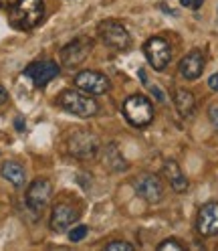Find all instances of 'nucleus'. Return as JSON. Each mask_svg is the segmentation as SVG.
<instances>
[{
  "label": "nucleus",
  "mask_w": 218,
  "mask_h": 251,
  "mask_svg": "<svg viewBox=\"0 0 218 251\" xmlns=\"http://www.w3.org/2000/svg\"><path fill=\"white\" fill-rule=\"evenodd\" d=\"M44 19L43 0H19L10 6V25L19 30H33Z\"/></svg>",
  "instance_id": "1"
},
{
  "label": "nucleus",
  "mask_w": 218,
  "mask_h": 251,
  "mask_svg": "<svg viewBox=\"0 0 218 251\" xmlns=\"http://www.w3.org/2000/svg\"><path fill=\"white\" fill-rule=\"evenodd\" d=\"M57 103L61 105V109L77 118H93L99 112V103L93 100V96L81 89H65L57 98Z\"/></svg>",
  "instance_id": "2"
},
{
  "label": "nucleus",
  "mask_w": 218,
  "mask_h": 251,
  "mask_svg": "<svg viewBox=\"0 0 218 251\" xmlns=\"http://www.w3.org/2000/svg\"><path fill=\"white\" fill-rule=\"evenodd\" d=\"M123 118L128 120V124H131L133 128H148L153 122V103L150 98L142 96V93H135L130 96L121 105Z\"/></svg>",
  "instance_id": "3"
},
{
  "label": "nucleus",
  "mask_w": 218,
  "mask_h": 251,
  "mask_svg": "<svg viewBox=\"0 0 218 251\" xmlns=\"http://www.w3.org/2000/svg\"><path fill=\"white\" fill-rule=\"evenodd\" d=\"M81 219V209L77 207L75 199H59L53 211H51V231L53 233H65Z\"/></svg>",
  "instance_id": "4"
},
{
  "label": "nucleus",
  "mask_w": 218,
  "mask_h": 251,
  "mask_svg": "<svg viewBox=\"0 0 218 251\" xmlns=\"http://www.w3.org/2000/svg\"><path fill=\"white\" fill-rule=\"evenodd\" d=\"M67 150L79 160H91L99 154V140L91 130H77L67 140Z\"/></svg>",
  "instance_id": "5"
},
{
  "label": "nucleus",
  "mask_w": 218,
  "mask_h": 251,
  "mask_svg": "<svg viewBox=\"0 0 218 251\" xmlns=\"http://www.w3.org/2000/svg\"><path fill=\"white\" fill-rule=\"evenodd\" d=\"M97 37L105 47L113 51H128L131 47V37L128 28L117 21H103L97 26Z\"/></svg>",
  "instance_id": "6"
},
{
  "label": "nucleus",
  "mask_w": 218,
  "mask_h": 251,
  "mask_svg": "<svg viewBox=\"0 0 218 251\" xmlns=\"http://www.w3.org/2000/svg\"><path fill=\"white\" fill-rule=\"evenodd\" d=\"M51 197H53V184L46 178H35L33 182L28 184L26 193H24L26 207L35 215H41L46 207H49Z\"/></svg>",
  "instance_id": "7"
},
{
  "label": "nucleus",
  "mask_w": 218,
  "mask_h": 251,
  "mask_svg": "<svg viewBox=\"0 0 218 251\" xmlns=\"http://www.w3.org/2000/svg\"><path fill=\"white\" fill-rule=\"evenodd\" d=\"M133 191L135 195L150 202V205H158V202L164 199V184L162 178L158 175H152V172H144V175L135 176L133 180Z\"/></svg>",
  "instance_id": "8"
},
{
  "label": "nucleus",
  "mask_w": 218,
  "mask_h": 251,
  "mask_svg": "<svg viewBox=\"0 0 218 251\" xmlns=\"http://www.w3.org/2000/svg\"><path fill=\"white\" fill-rule=\"evenodd\" d=\"M144 55L155 71H164L172 61V47L164 37H150L144 45Z\"/></svg>",
  "instance_id": "9"
},
{
  "label": "nucleus",
  "mask_w": 218,
  "mask_h": 251,
  "mask_svg": "<svg viewBox=\"0 0 218 251\" xmlns=\"http://www.w3.org/2000/svg\"><path fill=\"white\" fill-rule=\"evenodd\" d=\"M73 83H75L77 89L89 93V96H93V98L103 96V93H107L109 89H111V81H109V77L103 75L101 71H93V69L79 71L75 75Z\"/></svg>",
  "instance_id": "10"
},
{
  "label": "nucleus",
  "mask_w": 218,
  "mask_h": 251,
  "mask_svg": "<svg viewBox=\"0 0 218 251\" xmlns=\"http://www.w3.org/2000/svg\"><path fill=\"white\" fill-rule=\"evenodd\" d=\"M93 49V41L87 37H79V39H73L71 43H67L63 49H61V63L65 67H79L81 63L89 57Z\"/></svg>",
  "instance_id": "11"
},
{
  "label": "nucleus",
  "mask_w": 218,
  "mask_h": 251,
  "mask_svg": "<svg viewBox=\"0 0 218 251\" xmlns=\"http://www.w3.org/2000/svg\"><path fill=\"white\" fill-rule=\"evenodd\" d=\"M196 231L202 237H216L218 235V201H208L198 209Z\"/></svg>",
  "instance_id": "12"
},
{
  "label": "nucleus",
  "mask_w": 218,
  "mask_h": 251,
  "mask_svg": "<svg viewBox=\"0 0 218 251\" xmlns=\"http://www.w3.org/2000/svg\"><path fill=\"white\" fill-rule=\"evenodd\" d=\"M59 75V65L55 61H35L24 69V77L35 83V87H44Z\"/></svg>",
  "instance_id": "13"
},
{
  "label": "nucleus",
  "mask_w": 218,
  "mask_h": 251,
  "mask_svg": "<svg viewBox=\"0 0 218 251\" xmlns=\"http://www.w3.org/2000/svg\"><path fill=\"white\" fill-rule=\"evenodd\" d=\"M204 55H202L198 49L190 51V53H186L180 61V65H178V71L180 75L184 77L186 81H196L198 77L202 75V71H204Z\"/></svg>",
  "instance_id": "14"
},
{
  "label": "nucleus",
  "mask_w": 218,
  "mask_h": 251,
  "mask_svg": "<svg viewBox=\"0 0 218 251\" xmlns=\"http://www.w3.org/2000/svg\"><path fill=\"white\" fill-rule=\"evenodd\" d=\"M162 175H164L166 182L172 186L174 193H186V191L190 188L188 178H186V175L182 172L180 164L174 162V160H166V162L162 164Z\"/></svg>",
  "instance_id": "15"
},
{
  "label": "nucleus",
  "mask_w": 218,
  "mask_h": 251,
  "mask_svg": "<svg viewBox=\"0 0 218 251\" xmlns=\"http://www.w3.org/2000/svg\"><path fill=\"white\" fill-rule=\"evenodd\" d=\"M101 162L103 166L109 170V172H123V170H128V160L123 158V154L119 152L117 144H107L101 152Z\"/></svg>",
  "instance_id": "16"
},
{
  "label": "nucleus",
  "mask_w": 218,
  "mask_h": 251,
  "mask_svg": "<svg viewBox=\"0 0 218 251\" xmlns=\"http://www.w3.org/2000/svg\"><path fill=\"white\" fill-rule=\"evenodd\" d=\"M174 105H176V112L180 114V118H190L196 109V98L194 93L188 89H182L178 87L174 91Z\"/></svg>",
  "instance_id": "17"
},
{
  "label": "nucleus",
  "mask_w": 218,
  "mask_h": 251,
  "mask_svg": "<svg viewBox=\"0 0 218 251\" xmlns=\"http://www.w3.org/2000/svg\"><path fill=\"white\" fill-rule=\"evenodd\" d=\"M0 175H2V178L8 180L14 188H21V186L26 182V172H24V168H22L19 162H14V160H6L2 166H0Z\"/></svg>",
  "instance_id": "18"
},
{
  "label": "nucleus",
  "mask_w": 218,
  "mask_h": 251,
  "mask_svg": "<svg viewBox=\"0 0 218 251\" xmlns=\"http://www.w3.org/2000/svg\"><path fill=\"white\" fill-rule=\"evenodd\" d=\"M87 233H89V229H87L85 225L71 227V229H69V241H73V243H77V241H83V239L87 237Z\"/></svg>",
  "instance_id": "19"
},
{
  "label": "nucleus",
  "mask_w": 218,
  "mask_h": 251,
  "mask_svg": "<svg viewBox=\"0 0 218 251\" xmlns=\"http://www.w3.org/2000/svg\"><path fill=\"white\" fill-rule=\"evenodd\" d=\"M158 249L160 251H184L186 245L182 241H178V239H166V241H162L158 245Z\"/></svg>",
  "instance_id": "20"
},
{
  "label": "nucleus",
  "mask_w": 218,
  "mask_h": 251,
  "mask_svg": "<svg viewBox=\"0 0 218 251\" xmlns=\"http://www.w3.org/2000/svg\"><path fill=\"white\" fill-rule=\"evenodd\" d=\"M107 251H133V245L128 241H111L105 245Z\"/></svg>",
  "instance_id": "21"
},
{
  "label": "nucleus",
  "mask_w": 218,
  "mask_h": 251,
  "mask_svg": "<svg viewBox=\"0 0 218 251\" xmlns=\"http://www.w3.org/2000/svg\"><path fill=\"white\" fill-rule=\"evenodd\" d=\"M208 120L212 124V128L218 130V101H214L210 107H208Z\"/></svg>",
  "instance_id": "22"
},
{
  "label": "nucleus",
  "mask_w": 218,
  "mask_h": 251,
  "mask_svg": "<svg viewBox=\"0 0 218 251\" xmlns=\"http://www.w3.org/2000/svg\"><path fill=\"white\" fill-rule=\"evenodd\" d=\"M180 4L184 8H190V10H198L202 4H204V0H180Z\"/></svg>",
  "instance_id": "23"
},
{
  "label": "nucleus",
  "mask_w": 218,
  "mask_h": 251,
  "mask_svg": "<svg viewBox=\"0 0 218 251\" xmlns=\"http://www.w3.org/2000/svg\"><path fill=\"white\" fill-rule=\"evenodd\" d=\"M208 87L212 91H218V73H214V75L208 77Z\"/></svg>",
  "instance_id": "24"
},
{
  "label": "nucleus",
  "mask_w": 218,
  "mask_h": 251,
  "mask_svg": "<svg viewBox=\"0 0 218 251\" xmlns=\"http://www.w3.org/2000/svg\"><path fill=\"white\" fill-rule=\"evenodd\" d=\"M6 101H8V91L0 85V105H4Z\"/></svg>",
  "instance_id": "25"
},
{
  "label": "nucleus",
  "mask_w": 218,
  "mask_h": 251,
  "mask_svg": "<svg viewBox=\"0 0 218 251\" xmlns=\"http://www.w3.org/2000/svg\"><path fill=\"white\" fill-rule=\"evenodd\" d=\"M19 0H0V8H8V6H12V4H17Z\"/></svg>",
  "instance_id": "26"
},
{
  "label": "nucleus",
  "mask_w": 218,
  "mask_h": 251,
  "mask_svg": "<svg viewBox=\"0 0 218 251\" xmlns=\"http://www.w3.org/2000/svg\"><path fill=\"white\" fill-rule=\"evenodd\" d=\"M152 91H153V96L158 98V100H164V93H162V91H160L158 87H152Z\"/></svg>",
  "instance_id": "27"
},
{
  "label": "nucleus",
  "mask_w": 218,
  "mask_h": 251,
  "mask_svg": "<svg viewBox=\"0 0 218 251\" xmlns=\"http://www.w3.org/2000/svg\"><path fill=\"white\" fill-rule=\"evenodd\" d=\"M17 128H19V130H22V128H24V126H22V120H21V118L17 120Z\"/></svg>",
  "instance_id": "28"
}]
</instances>
